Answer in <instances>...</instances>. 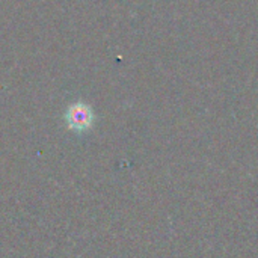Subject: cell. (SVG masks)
<instances>
[{"instance_id":"6da1fadb","label":"cell","mask_w":258,"mask_h":258,"mask_svg":"<svg viewBox=\"0 0 258 258\" xmlns=\"http://www.w3.org/2000/svg\"><path fill=\"white\" fill-rule=\"evenodd\" d=\"M92 121H94V115H92V110L89 109V106H86L83 103H76V104L70 106V109L67 112V122L71 128L86 130L91 127Z\"/></svg>"}]
</instances>
